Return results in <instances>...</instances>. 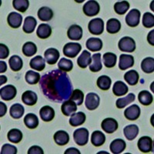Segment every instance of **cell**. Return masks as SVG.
<instances>
[{
    "label": "cell",
    "mask_w": 154,
    "mask_h": 154,
    "mask_svg": "<svg viewBox=\"0 0 154 154\" xmlns=\"http://www.w3.org/2000/svg\"><path fill=\"white\" fill-rule=\"evenodd\" d=\"M40 87L46 97L56 103L68 100L72 92L69 77L60 69L52 70L44 74L41 77Z\"/></svg>",
    "instance_id": "6da1fadb"
},
{
    "label": "cell",
    "mask_w": 154,
    "mask_h": 154,
    "mask_svg": "<svg viewBox=\"0 0 154 154\" xmlns=\"http://www.w3.org/2000/svg\"><path fill=\"white\" fill-rule=\"evenodd\" d=\"M118 47L122 52L133 53L136 49V42L134 39L130 36H125L121 38L118 43Z\"/></svg>",
    "instance_id": "7a4b0ae2"
},
{
    "label": "cell",
    "mask_w": 154,
    "mask_h": 154,
    "mask_svg": "<svg viewBox=\"0 0 154 154\" xmlns=\"http://www.w3.org/2000/svg\"><path fill=\"white\" fill-rule=\"evenodd\" d=\"M75 143L79 146H85L89 141V131L86 128H79L73 133Z\"/></svg>",
    "instance_id": "3957f363"
},
{
    "label": "cell",
    "mask_w": 154,
    "mask_h": 154,
    "mask_svg": "<svg viewBox=\"0 0 154 154\" xmlns=\"http://www.w3.org/2000/svg\"><path fill=\"white\" fill-rule=\"evenodd\" d=\"M82 46L78 42H68L63 47V54L66 57L75 58L80 53Z\"/></svg>",
    "instance_id": "277c9868"
},
{
    "label": "cell",
    "mask_w": 154,
    "mask_h": 154,
    "mask_svg": "<svg viewBox=\"0 0 154 154\" xmlns=\"http://www.w3.org/2000/svg\"><path fill=\"white\" fill-rule=\"evenodd\" d=\"M88 29L93 35H100L103 32L104 22L100 18L92 19L88 25Z\"/></svg>",
    "instance_id": "5b68a950"
},
{
    "label": "cell",
    "mask_w": 154,
    "mask_h": 154,
    "mask_svg": "<svg viewBox=\"0 0 154 154\" xmlns=\"http://www.w3.org/2000/svg\"><path fill=\"white\" fill-rule=\"evenodd\" d=\"M82 10H83L85 15L87 16L91 17V16H96L100 10V4L94 0H90L85 3L83 8H82Z\"/></svg>",
    "instance_id": "8992f818"
},
{
    "label": "cell",
    "mask_w": 154,
    "mask_h": 154,
    "mask_svg": "<svg viewBox=\"0 0 154 154\" xmlns=\"http://www.w3.org/2000/svg\"><path fill=\"white\" fill-rule=\"evenodd\" d=\"M17 90L16 88L12 85H7L0 89V96L2 100L5 101H9L16 97Z\"/></svg>",
    "instance_id": "52a82bcc"
},
{
    "label": "cell",
    "mask_w": 154,
    "mask_h": 154,
    "mask_svg": "<svg viewBox=\"0 0 154 154\" xmlns=\"http://www.w3.org/2000/svg\"><path fill=\"white\" fill-rule=\"evenodd\" d=\"M140 16H141V13L138 9H131L126 16V24L130 27L137 26L140 24Z\"/></svg>",
    "instance_id": "ba28073f"
},
{
    "label": "cell",
    "mask_w": 154,
    "mask_h": 154,
    "mask_svg": "<svg viewBox=\"0 0 154 154\" xmlns=\"http://www.w3.org/2000/svg\"><path fill=\"white\" fill-rule=\"evenodd\" d=\"M100 103V96L96 93H89L86 95L85 105L89 110H94L98 108Z\"/></svg>",
    "instance_id": "9c48e42d"
},
{
    "label": "cell",
    "mask_w": 154,
    "mask_h": 154,
    "mask_svg": "<svg viewBox=\"0 0 154 154\" xmlns=\"http://www.w3.org/2000/svg\"><path fill=\"white\" fill-rule=\"evenodd\" d=\"M101 127L106 133H112L117 130L119 124L117 121L113 118H106L102 122Z\"/></svg>",
    "instance_id": "30bf717a"
},
{
    "label": "cell",
    "mask_w": 154,
    "mask_h": 154,
    "mask_svg": "<svg viewBox=\"0 0 154 154\" xmlns=\"http://www.w3.org/2000/svg\"><path fill=\"white\" fill-rule=\"evenodd\" d=\"M60 52L55 48H49L44 53V57L46 63L49 65H54L57 63L60 58Z\"/></svg>",
    "instance_id": "8fae6325"
},
{
    "label": "cell",
    "mask_w": 154,
    "mask_h": 154,
    "mask_svg": "<svg viewBox=\"0 0 154 154\" xmlns=\"http://www.w3.org/2000/svg\"><path fill=\"white\" fill-rule=\"evenodd\" d=\"M138 148L144 153L152 151V140L149 137H142L139 139Z\"/></svg>",
    "instance_id": "7c38bea8"
},
{
    "label": "cell",
    "mask_w": 154,
    "mask_h": 154,
    "mask_svg": "<svg viewBox=\"0 0 154 154\" xmlns=\"http://www.w3.org/2000/svg\"><path fill=\"white\" fill-rule=\"evenodd\" d=\"M124 116L128 120H137L140 116V108L137 104H133L125 109Z\"/></svg>",
    "instance_id": "4fadbf2b"
},
{
    "label": "cell",
    "mask_w": 154,
    "mask_h": 154,
    "mask_svg": "<svg viewBox=\"0 0 154 154\" xmlns=\"http://www.w3.org/2000/svg\"><path fill=\"white\" fill-rule=\"evenodd\" d=\"M134 65V58L131 55L121 54L119 56V68L121 70H126Z\"/></svg>",
    "instance_id": "5bb4252c"
},
{
    "label": "cell",
    "mask_w": 154,
    "mask_h": 154,
    "mask_svg": "<svg viewBox=\"0 0 154 154\" xmlns=\"http://www.w3.org/2000/svg\"><path fill=\"white\" fill-rule=\"evenodd\" d=\"M61 110L64 115L69 116H71L74 112H76L77 105L75 102H73L72 100H66L62 104Z\"/></svg>",
    "instance_id": "9a60e30c"
},
{
    "label": "cell",
    "mask_w": 154,
    "mask_h": 154,
    "mask_svg": "<svg viewBox=\"0 0 154 154\" xmlns=\"http://www.w3.org/2000/svg\"><path fill=\"white\" fill-rule=\"evenodd\" d=\"M7 22L9 26L12 27V28H19L22 25V22H23V16L17 12H12L8 16Z\"/></svg>",
    "instance_id": "2e32d148"
},
{
    "label": "cell",
    "mask_w": 154,
    "mask_h": 154,
    "mask_svg": "<svg viewBox=\"0 0 154 154\" xmlns=\"http://www.w3.org/2000/svg\"><path fill=\"white\" fill-rule=\"evenodd\" d=\"M67 35L71 40H80L82 37V29L78 25H72L67 31Z\"/></svg>",
    "instance_id": "e0dca14e"
},
{
    "label": "cell",
    "mask_w": 154,
    "mask_h": 154,
    "mask_svg": "<svg viewBox=\"0 0 154 154\" xmlns=\"http://www.w3.org/2000/svg\"><path fill=\"white\" fill-rule=\"evenodd\" d=\"M126 146V142L122 139H116L110 143L109 149L112 153L119 154L125 150Z\"/></svg>",
    "instance_id": "ac0fdd59"
},
{
    "label": "cell",
    "mask_w": 154,
    "mask_h": 154,
    "mask_svg": "<svg viewBox=\"0 0 154 154\" xmlns=\"http://www.w3.org/2000/svg\"><path fill=\"white\" fill-rule=\"evenodd\" d=\"M40 117L44 122H50L55 117V111L49 106H44L39 110Z\"/></svg>",
    "instance_id": "d6986e66"
},
{
    "label": "cell",
    "mask_w": 154,
    "mask_h": 154,
    "mask_svg": "<svg viewBox=\"0 0 154 154\" xmlns=\"http://www.w3.org/2000/svg\"><path fill=\"white\" fill-rule=\"evenodd\" d=\"M38 96L36 93L31 90H27L22 95V101L27 106H34L37 103Z\"/></svg>",
    "instance_id": "ffe728a7"
},
{
    "label": "cell",
    "mask_w": 154,
    "mask_h": 154,
    "mask_svg": "<svg viewBox=\"0 0 154 154\" xmlns=\"http://www.w3.org/2000/svg\"><path fill=\"white\" fill-rule=\"evenodd\" d=\"M56 143L59 146H65L69 142V135L63 130H59L53 136Z\"/></svg>",
    "instance_id": "44dd1931"
},
{
    "label": "cell",
    "mask_w": 154,
    "mask_h": 154,
    "mask_svg": "<svg viewBox=\"0 0 154 154\" xmlns=\"http://www.w3.org/2000/svg\"><path fill=\"white\" fill-rule=\"evenodd\" d=\"M92 62L91 53L87 50H83L82 54L77 59V64L80 68L86 69L88 66L90 65Z\"/></svg>",
    "instance_id": "7402d4cb"
},
{
    "label": "cell",
    "mask_w": 154,
    "mask_h": 154,
    "mask_svg": "<svg viewBox=\"0 0 154 154\" xmlns=\"http://www.w3.org/2000/svg\"><path fill=\"white\" fill-rule=\"evenodd\" d=\"M36 34L37 36L39 38H42V39L47 38L52 34V28L49 25L46 24V23H42L38 26L36 30Z\"/></svg>",
    "instance_id": "603a6c76"
},
{
    "label": "cell",
    "mask_w": 154,
    "mask_h": 154,
    "mask_svg": "<svg viewBox=\"0 0 154 154\" xmlns=\"http://www.w3.org/2000/svg\"><path fill=\"white\" fill-rule=\"evenodd\" d=\"M46 60L41 56H36L30 60L29 65L32 69L36 71H42L46 66Z\"/></svg>",
    "instance_id": "cb8c5ba5"
},
{
    "label": "cell",
    "mask_w": 154,
    "mask_h": 154,
    "mask_svg": "<svg viewBox=\"0 0 154 154\" xmlns=\"http://www.w3.org/2000/svg\"><path fill=\"white\" fill-rule=\"evenodd\" d=\"M86 121V115L84 112H78L77 113L74 112L71 115L69 119V124L72 126H79L82 125Z\"/></svg>",
    "instance_id": "d4e9b609"
},
{
    "label": "cell",
    "mask_w": 154,
    "mask_h": 154,
    "mask_svg": "<svg viewBox=\"0 0 154 154\" xmlns=\"http://www.w3.org/2000/svg\"><path fill=\"white\" fill-rule=\"evenodd\" d=\"M37 22L36 19L32 16H28L25 19L24 24L23 26V30L26 33H32L33 32L36 27Z\"/></svg>",
    "instance_id": "484cf974"
},
{
    "label": "cell",
    "mask_w": 154,
    "mask_h": 154,
    "mask_svg": "<svg viewBox=\"0 0 154 154\" xmlns=\"http://www.w3.org/2000/svg\"><path fill=\"white\" fill-rule=\"evenodd\" d=\"M86 45L87 49L92 52H98L103 48V42L99 38H89Z\"/></svg>",
    "instance_id": "4316f807"
},
{
    "label": "cell",
    "mask_w": 154,
    "mask_h": 154,
    "mask_svg": "<svg viewBox=\"0 0 154 154\" xmlns=\"http://www.w3.org/2000/svg\"><path fill=\"white\" fill-rule=\"evenodd\" d=\"M103 68L101 62V54L96 53L92 56V62L89 65V70L93 72H100Z\"/></svg>",
    "instance_id": "83f0119b"
},
{
    "label": "cell",
    "mask_w": 154,
    "mask_h": 154,
    "mask_svg": "<svg viewBox=\"0 0 154 154\" xmlns=\"http://www.w3.org/2000/svg\"><path fill=\"white\" fill-rule=\"evenodd\" d=\"M129 91L128 86H126V83H124L122 81H116L114 83L113 87H112V92L114 95L116 96H124Z\"/></svg>",
    "instance_id": "f1b7e54d"
},
{
    "label": "cell",
    "mask_w": 154,
    "mask_h": 154,
    "mask_svg": "<svg viewBox=\"0 0 154 154\" xmlns=\"http://www.w3.org/2000/svg\"><path fill=\"white\" fill-rule=\"evenodd\" d=\"M124 136L128 140H133L139 134V127L137 125H129L123 129Z\"/></svg>",
    "instance_id": "f546056e"
},
{
    "label": "cell",
    "mask_w": 154,
    "mask_h": 154,
    "mask_svg": "<svg viewBox=\"0 0 154 154\" xmlns=\"http://www.w3.org/2000/svg\"><path fill=\"white\" fill-rule=\"evenodd\" d=\"M9 67H10V69L12 71L18 72V71H20L22 68H23V62L21 57H19V56H16V55H14V56H11L9 58Z\"/></svg>",
    "instance_id": "4dcf8cb0"
},
{
    "label": "cell",
    "mask_w": 154,
    "mask_h": 154,
    "mask_svg": "<svg viewBox=\"0 0 154 154\" xmlns=\"http://www.w3.org/2000/svg\"><path fill=\"white\" fill-rule=\"evenodd\" d=\"M38 17L42 22L50 21L53 17V10L49 7L43 6L38 11Z\"/></svg>",
    "instance_id": "1f68e13d"
},
{
    "label": "cell",
    "mask_w": 154,
    "mask_h": 154,
    "mask_svg": "<svg viewBox=\"0 0 154 154\" xmlns=\"http://www.w3.org/2000/svg\"><path fill=\"white\" fill-rule=\"evenodd\" d=\"M121 29V23L117 19L112 18L109 19L106 24V30L109 33L116 34L119 32Z\"/></svg>",
    "instance_id": "d6a6232c"
},
{
    "label": "cell",
    "mask_w": 154,
    "mask_h": 154,
    "mask_svg": "<svg viewBox=\"0 0 154 154\" xmlns=\"http://www.w3.org/2000/svg\"><path fill=\"white\" fill-rule=\"evenodd\" d=\"M106 142V136L101 131L96 130L92 133L91 143L95 146H100Z\"/></svg>",
    "instance_id": "836d02e7"
},
{
    "label": "cell",
    "mask_w": 154,
    "mask_h": 154,
    "mask_svg": "<svg viewBox=\"0 0 154 154\" xmlns=\"http://www.w3.org/2000/svg\"><path fill=\"white\" fill-rule=\"evenodd\" d=\"M139 79H140V75L136 70H130L124 75V79L126 82L131 86L137 85L139 82Z\"/></svg>",
    "instance_id": "e575fe53"
},
{
    "label": "cell",
    "mask_w": 154,
    "mask_h": 154,
    "mask_svg": "<svg viewBox=\"0 0 154 154\" xmlns=\"http://www.w3.org/2000/svg\"><path fill=\"white\" fill-rule=\"evenodd\" d=\"M24 123L29 129H35L38 126V119L33 113H28L24 117Z\"/></svg>",
    "instance_id": "d590c367"
},
{
    "label": "cell",
    "mask_w": 154,
    "mask_h": 154,
    "mask_svg": "<svg viewBox=\"0 0 154 154\" xmlns=\"http://www.w3.org/2000/svg\"><path fill=\"white\" fill-rule=\"evenodd\" d=\"M24 107L19 103L13 104L10 107V110H9L10 116L13 119H20L24 114Z\"/></svg>",
    "instance_id": "8d00e7d4"
},
{
    "label": "cell",
    "mask_w": 154,
    "mask_h": 154,
    "mask_svg": "<svg viewBox=\"0 0 154 154\" xmlns=\"http://www.w3.org/2000/svg\"><path fill=\"white\" fill-rule=\"evenodd\" d=\"M103 64L106 67L112 68L116 64L117 56L112 53H106L103 56Z\"/></svg>",
    "instance_id": "74e56055"
},
{
    "label": "cell",
    "mask_w": 154,
    "mask_h": 154,
    "mask_svg": "<svg viewBox=\"0 0 154 154\" xmlns=\"http://www.w3.org/2000/svg\"><path fill=\"white\" fill-rule=\"evenodd\" d=\"M8 140L13 143H19L23 140V133L18 129H12L7 134Z\"/></svg>",
    "instance_id": "f35d334b"
},
{
    "label": "cell",
    "mask_w": 154,
    "mask_h": 154,
    "mask_svg": "<svg viewBox=\"0 0 154 154\" xmlns=\"http://www.w3.org/2000/svg\"><path fill=\"white\" fill-rule=\"evenodd\" d=\"M138 100L140 103L143 106H149L152 103V95L147 90H143L139 93Z\"/></svg>",
    "instance_id": "ab89813d"
},
{
    "label": "cell",
    "mask_w": 154,
    "mask_h": 154,
    "mask_svg": "<svg viewBox=\"0 0 154 154\" xmlns=\"http://www.w3.org/2000/svg\"><path fill=\"white\" fill-rule=\"evenodd\" d=\"M112 84V80L108 75H101L97 79L96 85L102 90H108Z\"/></svg>",
    "instance_id": "60d3db41"
},
{
    "label": "cell",
    "mask_w": 154,
    "mask_h": 154,
    "mask_svg": "<svg viewBox=\"0 0 154 154\" xmlns=\"http://www.w3.org/2000/svg\"><path fill=\"white\" fill-rule=\"evenodd\" d=\"M25 79L27 83L30 85H35L38 83L41 79L40 74L38 72L32 71V70H29L28 72L26 73Z\"/></svg>",
    "instance_id": "b9f144b4"
},
{
    "label": "cell",
    "mask_w": 154,
    "mask_h": 154,
    "mask_svg": "<svg viewBox=\"0 0 154 154\" xmlns=\"http://www.w3.org/2000/svg\"><path fill=\"white\" fill-rule=\"evenodd\" d=\"M135 98H136V96H135L133 93H130V94L123 97V98L118 99L116 102V106L119 109L125 108L126 106L129 105L130 103H131L132 102L134 101Z\"/></svg>",
    "instance_id": "7bdbcfd3"
},
{
    "label": "cell",
    "mask_w": 154,
    "mask_h": 154,
    "mask_svg": "<svg viewBox=\"0 0 154 154\" xmlns=\"http://www.w3.org/2000/svg\"><path fill=\"white\" fill-rule=\"evenodd\" d=\"M141 69L146 73H152L154 71V60L152 57L144 59L141 63Z\"/></svg>",
    "instance_id": "ee69618b"
},
{
    "label": "cell",
    "mask_w": 154,
    "mask_h": 154,
    "mask_svg": "<svg viewBox=\"0 0 154 154\" xmlns=\"http://www.w3.org/2000/svg\"><path fill=\"white\" fill-rule=\"evenodd\" d=\"M23 53L27 57L32 56L37 53V47L32 42H27L23 45Z\"/></svg>",
    "instance_id": "f6af8a7d"
},
{
    "label": "cell",
    "mask_w": 154,
    "mask_h": 154,
    "mask_svg": "<svg viewBox=\"0 0 154 154\" xmlns=\"http://www.w3.org/2000/svg\"><path fill=\"white\" fill-rule=\"evenodd\" d=\"M130 9V3L127 1H121L116 2L114 5V10L118 15H124Z\"/></svg>",
    "instance_id": "bcb514c9"
},
{
    "label": "cell",
    "mask_w": 154,
    "mask_h": 154,
    "mask_svg": "<svg viewBox=\"0 0 154 154\" xmlns=\"http://www.w3.org/2000/svg\"><path fill=\"white\" fill-rule=\"evenodd\" d=\"M58 67L63 72H69L73 68V63L70 60L62 58L58 63Z\"/></svg>",
    "instance_id": "7dc6e473"
},
{
    "label": "cell",
    "mask_w": 154,
    "mask_h": 154,
    "mask_svg": "<svg viewBox=\"0 0 154 154\" xmlns=\"http://www.w3.org/2000/svg\"><path fill=\"white\" fill-rule=\"evenodd\" d=\"M83 99H84V94L80 89H74L69 97V100L75 102L77 106L82 105L83 103Z\"/></svg>",
    "instance_id": "c3c4849f"
},
{
    "label": "cell",
    "mask_w": 154,
    "mask_h": 154,
    "mask_svg": "<svg viewBox=\"0 0 154 154\" xmlns=\"http://www.w3.org/2000/svg\"><path fill=\"white\" fill-rule=\"evenodd\" d=\"M13 7L19 12H25L29 6V2L28 0H13Z\"/></svg>",
    "instance_id": "681fc988"
},
{
    "label": "cell",
    "mask_w": 154,
    "mask_h": 154,
    "mask_svg": "<svg viewBox=\"0 0 154 154\" xmlns=\"http://www.w3.org/2000/svg\"><path fill=\"white\" fill-rule=\"evenodd\" d=\"M143 25L145 28H152L154 26V16L150 12H145L143 16Z\"/></svg>",
    "instance_id": "f907efd6"
},
{
    "label": "cell",
    "mask_w": 154,
    "mask_h": 154,
    "mask_svg": "<svg viewBox=\"0 0 154 154\" xmlns=\"http://www.w3.org/2000/svg\"><path fill=\"white\" fill-rule=\"evenodd\" d=\"M17 153V148L15 146L10 144H5L2 147L1 154H16Z\"/></svg>",
    "instance_id": "816d5d0a"
},
{
    "label": "cell",
    "mask_w": 154,
    "mask_h": 154,
    "mask_svg": "<svg viewBox=\"0 0 154 154\" xmlns=\"http://www.w3.org/2000/svg\"><path fill=\"white\" fill-rule=\"evenodd\" d=\"M9 49L7 46L4 45V44H0V59L4 60L9 56Z\"/></svg>",
    "instance_id": "f5cc1de1"
},
{
    "label": "cell",
    "mask_w": 154,
    "mask_h": 154,
    "mask_svg": "<svg viewBox=\"0 0 154 154\" xmlns=\"http://www.w3.org/2000/svg\"><path fill=\"white\" fill-rule=\"evenodd\" d=\"M28 154H43V149L41 148L40 146H32L29 149L28 152H27Z\"/></svg>",
    "instance_id": "db71d44e"
},
{
    "label": "cell",
    "mask_w": 154,
    "mask_h": 154,
    "mask_svg": "<svg viewBox=\"0 0 154 154\" xmlns=\"http://www.w3.org/2000/svg\"><path fill=\"white\" fill-rule=\"evenodd\" d=\"M6 111H7L6 105L2 102H0V116L2 117L3 116H5V114L6 113Z\"/></svg>",
    "instance_id": "11a10c76"
},
{
    "label": "cell",
    "mask_w": 154,
    "mask_h": 154,
    "mask_svg": "<svg viewBox=\"0 0 154 154\" xmlns=\"http://www.w3.org/2000/svg\"><path fill=\"white\" fill-rule=\"evenodd\" d=\"M153 33L154 30H151V32H149L148 35H147V40L149 42V43L150 44L151 46H154V38H153Z\"/></svg>",
    "instance_id": "9f6ffc18"
},
{
    "label": "cell",
    "mask_w": 154,
    "mask_h": 154,
    "mask_svg": "<svg viewBox=\"0 0 154 154\" xmlns=\"http://www.w3.org/2000/svg\"><path fill=\"white\" fill-rule=\"evenodd\" d=\"M72 154V153H75V154H80V152H79V149H75L74 147H72V148H69L66 150L65 151L64 154Z\"/></svg>",
    "instance_id": "6f0895ef"
},
{
    "label": "cell",
    "mask_w": 154,
    "mask_h": 154,
    "mask_svg": "<svg viewBox=\"0 0 154 154\" xmlns=\"http://www.w3.org/2000/svg\"><path fill=\"white\" fill-rule=\"evenodd\" d=\"M6 70H7V65H6V63L4 61L0 62V72L1 73L5 72Z\"/></svg>",
    "instance_id": "680465c9"
},
{
    "label": "cell",
    "mask_w": 154,
    "mask_h": 154,
    "mask_svg": "<svg viewBox=\"0 0 154 154\" xmlns=\"http://www.w3.org/2000/svg\"><path fill=\"white\" fill-rule=\"evenodd\" d=\"M0 79H1V81H0V85H2L3 83H5L6 81H7V78L5 75H1L0 76Z\"/></svg>",
    "instance_id": "91938a15"
}]
</instances>
